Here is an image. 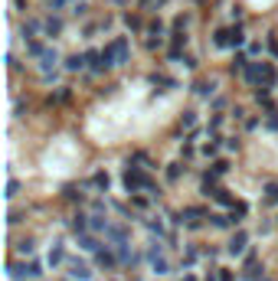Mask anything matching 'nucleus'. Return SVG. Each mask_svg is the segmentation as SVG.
Masks as SVG:
<instances>
[{"instance_id":"nucleus-1","label":"nucleus","mask_w":278,"mask_h":281,"mask_svg":"<svg viewBox=\"0 0 278 281\" xmlns=\"http://www.w3.org/2000/svg\"><path fill=\"white\" fill-rule=\"evenodd\" d=\"M124 187H128L131 193H134V190H141V187L151 190V180H148V177H144L137 167H128V174H124Z\"/></svg>"},{"instance_id":"nucleus-2","label":"nucleus","mask_w":278,"mask_h":281,"mask_svg":"<svg viewBox=\"0 0 278 281\" xmlns=\"http://www.w3.org/2000/svg\"><path fill=\"white\" fill-rule=\"evenodd\" d=\"M69 275L79 278V281H88V278H92V271H88L85 262H69Z\"/></svg>"},{"instance_id":"nucleus-3","label":"nucleus","mask_w":278,"mask_h":281,"mask_svg":"<svg viewBox=\"0 0 278 281\" xmlns=\"http://www.w3.org/2000/svg\"><path fill=\"white\" fill-rule=\"evenodd\" d=\"M246 232H239V236H233V242H229V255H242V249H246Z\"/></svg>"},{"instance_id":"nucleus-4","label":"nucleus","mask_w":278,"mask_h":281,"mask_svg":"<svg viewBox=\"0 0 278 281\" xmlns=\"http://www.w3.org/2000/svg\"><path fill=\"white\" fill-rule=\"evenodd\" d=\"M56 63H59V52H56V49H46L43 56H39V66H43V69H53Z\"/></svg>"},{"instance_id":"nucleus-5","label":"nucleus","mask_w":278,"mask_h":281,"mask_svg":"<svg viewBox=\"0 0 278 281\" xmlns=\"http://www.w3.org/2000/svg\"><path fill=\"white\" fill-rule=\"evenodd\" d=\"M82 66H85V56H69V59H66V69H69V72L82 69Z\"/></svg>"},{"instance_id":"nucleus-6","label":"nucleus","mask_w":278,"mask_h":281,"mask_svg":"<svg viewBox=\"0 0 278 281\" xmlns=\"http://www.w3.org/2000/svg\"><path fill=\"white\" fill-rule=\"evenodd\" d=\"M79 245H82L85 252H95V249H99V242H95L92 236H82V239H79Z\"/></svg>"},{"instance_id":"nucleus-7","label":"nucleus","mask_w":278,"mask_h":281,"mask_svg":"<svg viewBox=\"0 0 278 281\" xmlns=\"http://www.w3.org/2000/svg\"><path fill=\"white\" fill-rule=\"evenodd\" d=\"M59 30H62V20H46V33H50V36H56Z\"/></svg>"},{"instance_id":"nucleus-8","label":"nucleus","mask_w":278,"mask_h":281,"mask_svg":"<svg viewBox=\"0 0 278 281\" xmlns=\"http://www.w3.org/2000/svg\"><path fill=\"white\" fill-rule=\"evenodd\" d=\"M242 30H229V46H242Z\"/></svg>"},{"instance_id":"nucleus-9","label":"nucleus","mask_w":278,"mask_h":281,"mask_svg":"<svg viewBox=\"0 0 278 281\" xmlns=\"http://www.w3.org/2000/svg\"><path fill=\"white\" fill-rule=\"evenodd\" d=\"M17 252H20V255H33V242H30V239H26V242H20Z\"/></svg>"},{"instance_id":"nucleus-10","label":"nucleus","mask_w":278,"mask_h":281,"mask_svg":"<svg viewBox=\"0 0 278 281\" xmlns=\"http://www.w3.org/2000/svg\"><path fill=\"white\" fill-rule=\"evenodd\" d=\"M95 187H99V190H108V174H95Z\"/></svg>"},{"instance_id":"nucleus-11","label":"nucleus","mask_w":278,"mask_h":281,"mask_svg":"<svg viewBox=\"0 0 278 281\" xmlns=\"http://www.w3.org/2000/svg\"><path fill=\"white\" fill-rule=\"evenodd\" d=\"M62 262V249H53L50 252V265H59Z\"/></svg>"},{"instance_id":"nucleus-12","label":"nucleus","mask_w":278,"mask_h":281,"mask_svg":"<svg viewBox=\"0 0 278 281\" xmlns=\"http://www.w3.org/2000/svg\"><path fill=\"white\" fill-rule=\"evenodd\" d=\"M210 219H213V226H216V229H222V226L229 222V219H226V216H219V212H216V216H210Z\"/></svg>"},{"instance_id":"nucleus-13","label":"nucleus","mask_w":278,"mask_h":281,"mask_svg":"<svg viewBox=\"0 0 278 281\" xmlns=\"http://www.w3.org/2000/svg\"><path fill=\"white\" fill-rule=\"evenodd\" d=\"M72 226H75V229H79V232H82V229H85V216H82V212H79V216H75V219H72Z\"/></svg>"},{"instance_id":"nucleus-14","label":"nucleus","mask_w":278,"mask_h":281,"mask_svg":"<svg viewBox=\"0 0 278 281\" xmlns=\"http://www.w3.org/2000/svg\"><path fill=\"white\" fill-rule=\"evenodd\" d=\"M183 281H193V278H183Z\"/></svg>"}]
</instances>
